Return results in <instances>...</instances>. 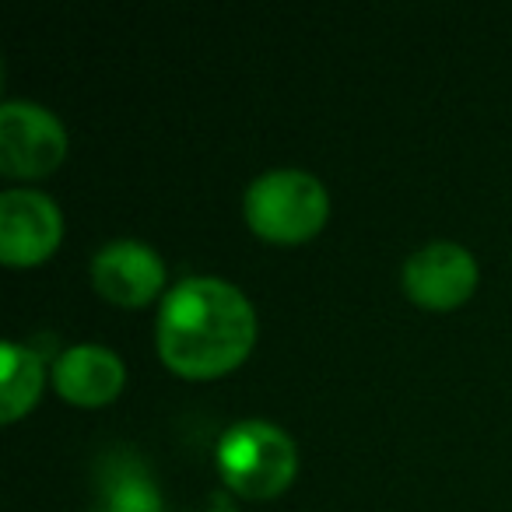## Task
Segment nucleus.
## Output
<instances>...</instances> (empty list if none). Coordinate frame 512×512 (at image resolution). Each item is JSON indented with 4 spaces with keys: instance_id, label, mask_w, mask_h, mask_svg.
<instances>
[{
    "instance_id": "1",
    "label": "nucleus",
    "mask_w": 512,
    "mask_h": 512,
    "mask_svg": "<svg viewBox=\"0 0 512 512\" xmlns=\"http://www.w3.org/2000/svg\"><path fill=\"white\" fill-rule=\"evenodd\" d=\"M162 362L186 379L232 372L256 344V309L239 285L190 274L162 295L155 320Z\"/></svg>"
},
{
    "instance_id": "2",
    "label": "nucleus",
    "mask_w": 512,
    "mask_h": 512,
    "mask_svg": "<svg viewBox=\"0 0 512 512\" xmlns=\"http://www.w3.org/2000/svg\"><path fill=\"white\" fill-rule=\"evenodd\" d=\"M242 214L246 225L264 239L306 242L327 225L330 193L306 169H267L242 193Z\"/></svg>"
},
{
    "instance_id": "3",
    "label": "nucleus",
    "mask_w": 512,
    "mask_h": 512,
    "mask_svg": "<svg viewBox=\"0 0 512 512\" xmlns=\"http://www.w3.org/2000/svg\"><path fill=\"white\" fill-rule=\"evenodd\" d=\"M218 470L232 491L246 498H274L299 470L295 439L267 418H242L218 439Z\"/></svg>"
},
{
    "instance_id": "4",
    "label": "nucleus",
    "mask_w": 512,
    "mask_h": 512,
    "mask_svg": "<svg viewBox=\"0 0 512 512\" xmlns=\"http://www.w3.org/2000/svg\"><path fill=\"white\" fill-rule=\"evenodd\" d=\"M67 155V127L53 109L32 99L0 106V172L11 179L50 176Z\"/></svg>"
},
{
    "instance_id": "5",
    "label": "nucleus",
    "mask_w": 512,
    "mask_h": 512,
    "mask_svg": "<svg viewBox=\"0 0 512 512\" xmlns=\"http://www.w3.org/2000/svg\"><path fill=\"white\" fill-rule=\"evenodd\" d=\"M64 239L57 200L32 186L0 193V260L11 267L43 264Z\"/></svg>"
},
{
    "instance_id": "6",
    "label": "nucleus",
    "mask_w": 512,
    "mask_h": 512,
    "mask_svg": "<svg viewBox=\"0 0 512 512\" xmlns=\"http://www.w3.org/2000/svg\"><path fill=\"white\" fill-rule=\"evenodd\" d=\"M404 292L425 309H453L477 288V260L463 242L432 239L404 260Z\"/></svg>"
},
{
    "instance_id": "7",
    "label": "nucleus",
    "mask_w": 512,
    "mask_h": 512,
    "mask_svg": "<svg viewBox=\"0 0 512 512\" xmlns=\"http://www.w3.org/2000/svg\"><path fill=\"white\" fill-rule=\"evenodd\" d=\"M92 285L113 306L137 309L165 288V260L141 239L102 242L92 256Z\"/></svg>"
},
{
    "instance_id": "8",
    "label": "nucleus",
    "mask_w": 512,
    "mask_h": 512,
    "mask_svg": "<svg viewBox=\"0 0 512 512\" xmlns=\"http://www.w3.org/2000/svg\"><path fill=\"white\" fill-rule=\"evenodd\" d=\"M127 365L106 344H71L53 362V386L78 407H102L120 397Z\"/></svg>"
},
{
    "instance_id": "9",
    "label": "nucleus",
    "mask_w": 512,
    "mask_h": 512,
    "mask_svg": "<svg viewBox=\"0 0 512 512\" xmlns=\"http://www.w3.org/2000/svg\"><path fill=\"white\" fill-rule=\"evenodd\" d=\"M46 365L39 358V351H32L29 344L4 341L0 348V418L4 425L18 421L43 393Z\"/></svg>"
},
{
    "instance_id": "10",
    "label": "nucleus",
    "mask_w": 512,
    "mask_h": 512,
    "mask_svg": "<svg viewBox=\"0 0 512 512\" xmlns=\"http://www.w3.org/2000/svg\"><path fill=\"white\" fill-rule=\"evenodd\" d=\"M106 512H162V495L155 481L141 470H120L106 484Z\"/></svg>"
},
{
    "instance_id": "11",
    "label": "nucleus",
    "mask_w": 512,
    "mask_h": 512,
    "mask_svg": "<svg viewBox=\"0 0 512 512\" xmlns=\"http://www.w3.org/2000/svg\"><path fill=\"white\" fill-rule=\"evenodd\" d=\"M211 512H239V509H232V505H214Z\"/></svg>"
},
{
    "instance_id": "12",
    "label": "nucleus",
    "mask_w": 512,
    "mask_h": 512,
    "mask_svg": "<svg viewBox=\"0 0 512 512\" xmlns=\"http://www.w3.org/2000/svg\"><path fill=\"white\" fill-rule=\"evenodd\" d=\"M95 512H106V509H95Z\"/></svg>"
}]
</instances>
